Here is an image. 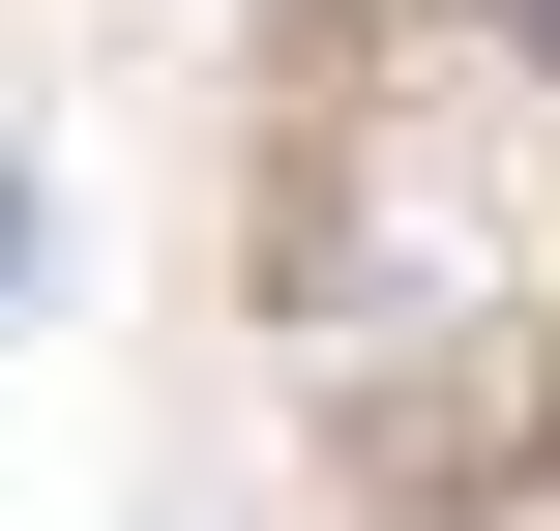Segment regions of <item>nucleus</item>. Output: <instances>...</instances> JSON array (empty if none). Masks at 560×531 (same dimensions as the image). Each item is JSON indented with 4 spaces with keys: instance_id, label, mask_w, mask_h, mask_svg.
<instances>
[{
    "instance_id": "obj_1",
    "label": "nucleus",
    "mask_w": 560,
    "mask_h": 531,
    "mask_svg": "<svg viewBox=\"0 0 560 531\" xmlns=\"http://www.w3.org/2000/svg\"><path fill=\"white\" fill-rule=\"evenodd\" d=\"M0 266H30V177H0Z\"/></svg>"
},
{
    "instance_id": "obj_2",
    "label": "nucleus",
    "mask_w": 560,
    "mask_h": 531,
    "mask_svg": "<svg viewBox=\"0 0 560 531\" xmlns=\"http://www.w3.org/2000/svg\"><path fill=\"white\" fill-rule=\"evenodd\" d=\"M532 30H560V0H532Z\"/></svg>"
}]
</instances>
